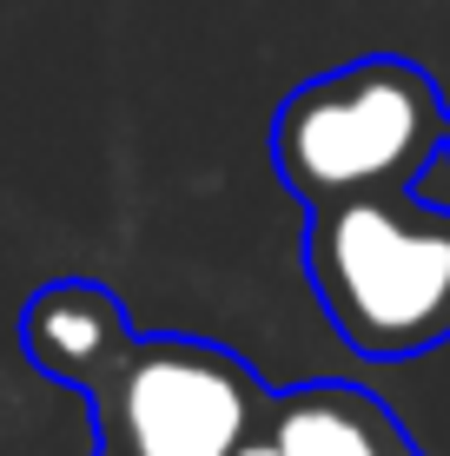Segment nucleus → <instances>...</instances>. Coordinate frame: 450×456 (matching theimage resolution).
<instances>
[{
  "mask_svg": "<svg viewBox=\"0 0 450 456\" xmlns=\"http://www.w3.org/2000/svg\"><path fill=\"white\" fill-rule=\"evenodd\" d=\"M34 370L60 377L93 411V456H239L278 390L239 351L206 338H139L106 285L60 278L20 311Z\"/></svg>",
  "mask_w": 450,
  "mask_h": 456,
  "instance_id": "f257e3e1",
  "label": "nucleus"
},
{
  "mask_svg": "<svg viewBox=\"0 0 450 456\" xmlns=\"http://www.w3.org/2000/svg\"><path fill=\"white\" fill-rule=\"evenodd\" d=\"M305 278L338 338L371 364L450 344V212L411 192H364L305 212Z\"/></svg>",
  "mask_w": 450,
  "mask_h": 456,
  "instance_id": "f03ea898",
  "label": "nucleus"
},
{
  "mask_svg": "<svg viewBox=\"0 0 450 456\" xmlns=\"http://www.w3.org/2000/svg\"><path fill=\"white\" fill-rule=\"evenodd\" d=\"M450 100L424 67L397 53L318 73L278 106L272 166L305 212L364 192H411V179L444 152Z\"/></svg>",
  "mask_w": 450,
  "mask_h": 456,
  "instance_id": "7ed1b4c3",
  "label": "nucleus"
},
{
  "mask_svg": "<svg viewBox=\"0 0 450 456\" xmlns=\"http://www.w3.org/2000/svg\"><path fill=\"white\" fill-rule=\"evenodd\" d=\"M239 456H424L391 417V403L364 384H291L272 397L258 430L239 444Z\"/></svg>",
  "mask_w": 450,
  "mask_h": 456,
  "instance_id": "20e7f679",
  "label": "nucleus"
},
{
  "mask_svg": "<svg viewBox=\"0 0 450 456\" xmlns=\"http://www.w3.org/2000/svg\"><path fill=\"white\" fill-rule=\"evenodd\" d=\"M444 159H450V139H444Z\"/></svg>",
  "mask_w": 450,
  "mask_h": 456,
  "instance_id": "39448f33",
  "label": "nucleus"
}]
</instances>
